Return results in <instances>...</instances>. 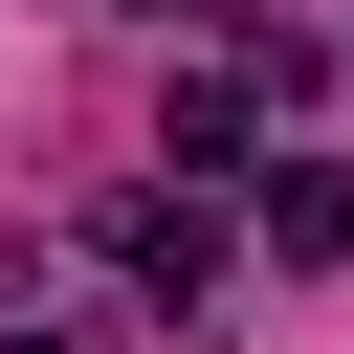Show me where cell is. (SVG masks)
Segmentation results:
<instances>
[{
  "label": "cell",
  "mask_w": 354,
  "mask_h": 354,
  "mask_svg": "<svg viewBox=\"0 0 354 354\" xmlns=\"http://www.w3.org/2000/svg\"><path fill=\"white\" fill-rule=\"evenodd\" d=\"M111 266H133V310H221V221H199V177H177L155 221H111Z\"/></svg>",
  "instance_id": "cell-1"
},
{
  "label": "cell",
  "mask_w": 354,
  "mask_h": 354,
  "mask_svg": "<svg viewBox=\"0 0 354 354\" xmlns=\"http://www.w3.org/2000/svg\"><path fill=\"white\" fill-rule=\"evenodd\" d=\"M332 243H354V155H288L266 177V266H332Z\"/></svg>",
  "instance_id": "cell-2"
},
{
  "label": "cell",
  "mask_w": 354,
  "mask_h": 354,
  "mask_svg": "<svg viewBox=\"0 0 354 354\" xmlns=\"http://www.w3.org/2000/svg\"><path fill=\"white\" fill-rule=\"evenodd\" d=\"M243 111H266V66H177V177H243Z\"/></svg>",
  "instance_id": "cell-3"
},
{
  "label": "cell",
  "mask_w": 354,
  "mask_h": 354,
  "mask_svg": "<svg viewBox=\"0 0 354 354\" xmlns=\"http://www.w3.org/2000/svg\"><path fill=\"white\" fill-rule=\"evenodd\" d=\"M0 354H66V332H0Z\"/></svg>",
  "instance_id": "cell-4"
}]
</instances>
